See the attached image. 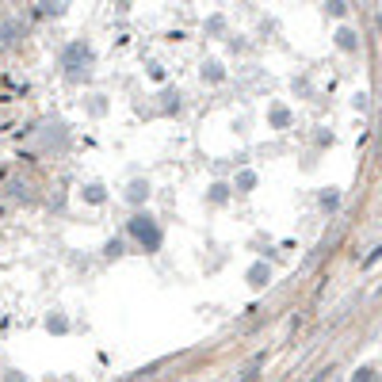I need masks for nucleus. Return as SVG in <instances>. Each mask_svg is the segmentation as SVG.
Listing matches in <instances>:
<instances>
[{
  "label": "nucleus",
  "mask_w": 382,
  "mask_h": 382,
  "mask_svg": "<svg viewBox=\"0 0 382 382\" xmlns=\"http://www.w3.org/2000/svg\"><path fill=\"white\" fill-rule=\"evenodd\" d=\"M256 187V172H241L237 176V191H253Z\"/></svg>",
  "instance_id": "nucleus-11"
},
{
  "label": "nucleus",
  "mask_w": 382,
  "mask_h": 382,
  "mask_svg": "<svg viewBox=\"0 0 382 382\" xmlns=\"http://www.w3.org/2000/svg\"><path fill=\"white\" fill-rule=\"evenodd\" d=\"M126 230H130V237H134L145 253H157V249H161V225H157V218H150V214H134V218L126 222Z\"/></svg>",
  "instance_id": "nucleus-1"
},
{
  "label": "nucleus",
  "mask_w": 382,
  "mask_h": 382,
  "mask_svg": "<svg viewBox=\"0 0 382 382\" xmlns=\"http://www.w3.org/2000/svg\"><path fill=\"white\" fill-rule=\"evenodd\" d=\"M46 329H50V333H65V329H69V321H65L62 314H54V317H46Z\"/></svg>",
  "instance_id": "nucleus-12"
},
{
  "label": "nucleus",
  "mask_w": 382,
  "mask_h": 382,
  "mask_svg": "<svg viewBox=\"0 0 382 382\" xmlns=\"http://www.w3.org/2000/svg\"><path fill=\"white\" fill-rule=\"evenodd\" d=\"M84 199H88V203H96V206H100L103 199H107V191H103V184H88V187H84Z\"/></svg>",
  "instance_id": "nucleus-5"
},
{
  "label": "nucleus",
  "mask_w": 382,
  "mask_h": 382,
  "mask_svg": "<svg viewBox=\"0 0 382 382\" xmlns=\"http://www.w3.org/2000/svg\"><path fill=\"white\" fill-rule=\"evenodd\" d=\"M336 46H341V50H355V31L341 27V31H336Z\"/></svg>",
  "instance_id": "nucleus-6"
},
{
  "label": "nucleus",
  "mask_w": 382,
  "mask_h": 382,
  "mask_svg": "<svg viewBox=\"0 0 382 382\" xmlns=\"http://www.w3.org/2000/svg\"><path fill=\"white\" fill-rule=\"evenodd\" d=\"M39 8V15H62L65 12V4H50V0H42V4H34Z\"/></svg>",
  "instance_id": "nucleus-10"
},
{
  "label": "nucleus",
  "mask_w": 382,
  "mask_h": 382,
  "mask_svg": "<svg viewBox=\"0 0 382 382\" xmlns=\"http://www.w3.org/2000/svg\"><path fill=\"white\" fill-rule=\"evenodd\" d=\"M222 77H225V73H222L218 62H206V65H203V81H222Z\"/></svg>",
  "instance_id": "nucleus-7"
},
{
  "label": "nucleus",
  "mask_w": 382,
  "mask_h": 382,
  "mask_svg": "<svg viewBox=\"0 0 382 382\" xmlns=\"http://www.w3.org/2000/svg\"><path fill=\"white\" fill-rule=\"evenodd\" d=\"M329 12H333V15H344V12H348V4H344V0H329Z\"/></svg>",
  "instance_id": "nucleus-16"
},
{
  "label": "nucleus",
  "mask_w": 382,
  "mask_h": 382,
  "mask_svg": "<svg viewBox=\"0 0 382 382\" xmlns=\"http://www.w3.org/2000/svg\"><path fill=\"white\" fill-rule=\"evenodd\" d=\"M375 260H382V245H378V249H375V253H371L367 260H363V268H371V264H375Z\"/></svg>",
  "instance_id": "nucleus-17"
},
{
  "label": "nucleus",
  "mask_w": 382,
  "mask_h": 382,
  "mask_svg": "<svg viewBox=\"0 0 382 382\" xmlns=\"http://www.w3.org/2000/svg\"><path fill=\"white\" fill-rule=\"evenodd\" d=\"M96 62V54H92V46L88 42H69V46L62 50V69L69 77H81V73H88Z\"/></svg>",
  "instance_id": "nucleus-2"
},
{
  "label": "nucleus",
  "mask_w": 382,
  "mask_h": 382,
  "mask_svg": "<svg viewBox=\"0 0 382 382\" xmlns=\"http://www.w3.org/2000/svg\"><path fill=\"white\" fill-rule=\"evenodd\" d=\"M352 382H378V371H375V367H360V371L352 375Z\"/></svg>",
  "instance_id": "nucleus-9"
},
{
  "label": "nucleus",
  "mask_w": 382,
  "mask_h": 382,
  "mask_svg": "<svg viewBox=\"0 0 382 382\" xmlns=\"http://www.w3.org/2000/svg\"><path fill=\"white\" fill-rule=\"evenodd\" d=\"M268 275H272V272H268V264H253V268H249V283H253V286H264Z\"/></svg>",
  "instance_id": "nucleus-4"
},
{
  "label": "nucleus",
  "mask_w": 382,
  "mask_h": 382,
  "mask_svg": "<svg viewBox=\"0 0 382 382\" xmlns=\"http://www.w3.org/2000/svg\"><path fill=\"white\" fill-rule=\"evenodd\" d=\"M272 123L279 126V130L291 126V111H286V107H272Z\"/></svg>",
  "instance_id": "nucleus-8"
},
{
  "label": "nucleus",
  "mask_w": 382,
  "mask_h": 382,
  "mask_svg": "<svg viewBox=\"0 0 382 382\" xmlns=\"http://www.w3.org/2000/svg\"><path fill=\"white\" fill-rule=\"evenodd\" d=\"M8 382H23V375H15V371H12V375H8Z\"/></svg>",
  "instance_id": "nucleus-18"
},
{
  "label": "nucleus",
  "mask_w": 382,
  "mask_h": 382,
  "mask_svg": "<svg viewBox=\"0 0 382 382\" xmlns=\"http://www.w3.org/2000/svg\"><path fill=\"white\" fill-rule=\"evenodd\" d=\"M145 199H150V184H145V180H130V187H126V203H145Z\"/></svg>",
  "instance_id": "nucleus-3"
},
{
  "label": "nucleus",
  "mask_w": 382,
  "mask_h": 382,
  "mask_svg": "<svg viewBox=\"0 0 382 382\" xmlns=\"http://www.w3.org/2000/svg\"><path fill=\"white\" fill-rule=\"evenodd\" d=\"M211 199H214V203H225V199H230V187H225V184H214V187H211Z\"/></svg>",
  "instance_id": "nucleus-15"
},
{
  "label": "nucleus",
  "mask_w": 382,
  "mask_h": 382,
  "mask_svg": "<svg viewBox=\"0 0 382 382\" xmlns=\"http://www.w3.org/2000/svg\"><path fill=\"white\" fill-rule=\"evenodd\" d=\"M103 256H123V241H107V245H103Z\"/></svg>",
  "instance_id": "nucleus-14"
},
{
  "label": "nucleus",
  "mask_w": 382,
  "mask_h": 382,
  "mask_svg": "<svg viewBox=\"0 0 382 382\" xmlns=\"http://www.w3.org/2000/svg\"><path fill=\"white\" fill-rule=\"evenodd\" d=\"M336 203H341V195H336V187H325V191H321V206H329V211H333Z\"/></svg>",
  "instance_id": "nucleus-13"
}]
</instances>
